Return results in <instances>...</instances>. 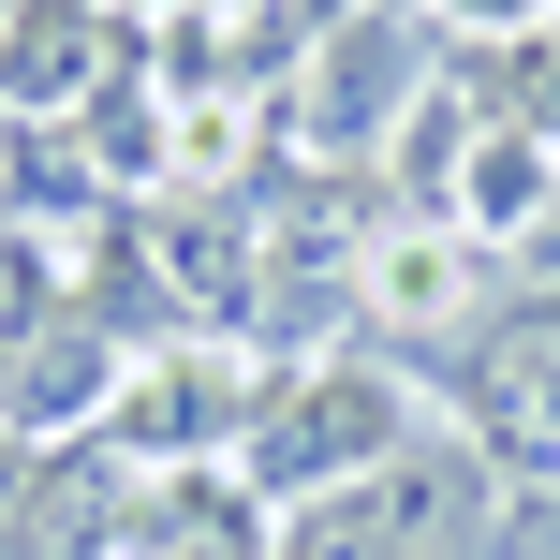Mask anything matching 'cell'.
I'll return each mask as SVG.
<instances>
[{"instance_id": "cell-1", "label": "cell", "mask_w": 560, "mask_h": 560, "mask_svg": "<svg viewBox=\"0 0 560 560\" xmlns=\"http://www.w3.org/2000/svg\"><path fill=\"white\" fill-rule=\"evenodd\" d=\"M457 15H546V0H457Z\"/></svg>"}]
</instances>
